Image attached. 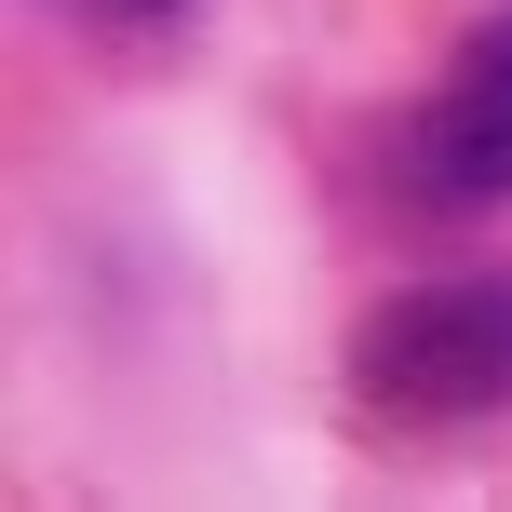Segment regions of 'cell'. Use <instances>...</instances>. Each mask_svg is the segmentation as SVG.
Here are the masks:
<instances>
[{"mask_svg": "<svg viewBox=\"0 0 512 512\" xmlns=\"http://www.w3.org/2000/svg\"><path fill=\"white\" fill-rule=\"evenodd\" d=\"M351 405L378 432H472V418H499L512 405V283L459 270V283H405L391 310H364Z\"/></svg>", "mask_w": 512, "mask_h": 512, "instance_id": "cell-1", "label": "cell"}, {"mask_svg": "<svg viewBox=\"0 0 512 512\" xmlns=\"http://www.w3.org/2000/svg\"><path fill=\"white\" fill-rule=\"evenodd\" d=\"M95 14H135V27H149V14H189V0H95Z\"/></svg>", "mask_w": 512, "mask_h": 512, "instance_id": "cell-3", "label": "cell"}, {"mask_svg": "<svg viewBox=\"0 0 512 512\" xmlns=\"http://www.w3.org/2000/svg\"><path fill=\"white\" fill-rule=\"evenodd\" d=\"M418 189L432 203H512V0L445 54L432 108H418Z\"/></svg>", "mask_w": 512, "mask_h": 512, "instance_id": "cell-2", "label": "cell"}]
</instances>
